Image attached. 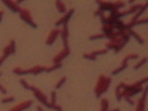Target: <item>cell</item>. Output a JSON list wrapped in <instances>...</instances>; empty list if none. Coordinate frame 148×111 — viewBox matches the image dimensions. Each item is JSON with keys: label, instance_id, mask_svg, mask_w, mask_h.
<instances>
[{"label": "cell", "instance_id": "cell-2", "mask_svg": "<svg viewBox=\"0 0 148 111\" xmlns=\"http://www.w3.org/2000/svg\"><path fill=\"white\" fill-rule=\"evenodd\" d=\"M14 100V99L12 97H10V98H7V99H4V100H2L3 103H8V102H12Z\"/></svg>", "mask_w": 148, "mask_h": 111}, {"label": "cell", "instance_id": "cell-1", "mask_svg": "<svg viewBox=\"0 0 148 111\" xmlns=\"http://www.w3.org/2000/svg\"><path fill=\"white\" fill-rule=\"evenodd\" d=\"M5 4L8 6V7H10L11 9H12V11H14V12H16V11H18V9H17V7H15L14 6V4L12 2H9V1H5Z\"/></svg>", "mask_w": 148, "mask_h": 111}]
</instances>
